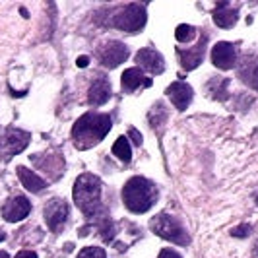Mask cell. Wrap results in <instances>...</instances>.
I'll return each instance as SVG.
<instances>
[{
    "instance_id": "6da1fadb",
    "label": "cell",
    "mask_w": 258,
    "mask_h": 258,
    "mask_svg": "<svg viewBox=\"0 0 258 258\" xmlns=\"http://www.w3.org/2000/svg\"><path fill=\"white\" fill-rule=\"evenodd\" d=\"M111 130V116L101 113H86L72 126V140L80 150L93 148L103 140Z\"/></svg>"
},
{
    "instance_id": "7a4b0ae2",
    "label": "cell",
    "mask_w": 258,
    "mask_h": 258,
    "mask_svg": "<svg viewBox=\"0 0 258 258\" xmlns=\"http://www.w3.org/2000/svg\"><path fill=\"white\" fill-rule=\"evenodd\" d=\"M101 179L91 175V173H84L80 175L74 182V204H76L88 218H95L101 212Z\"/></svg>"
},
{
    "instance_id": "3957f363",
    "label": "cell",
    "mask_w": 258,
    "mask_h": 258,
    "mask_svg": "<svg viewBox=\"0 0 258 258\" xmlns=\"http://www.w3.org/2000/svg\"><path fill=\"white\" fill-rule=\"evenodd\" d=\"M122 200L130 212L144 214L155 204L157 188L154 182L144 179V177H132L122 188Z\"/></svg>"
},
{
    "instance_id": "277c9868",
    "label": "cell",
    "mask_w": 258,
    "mask_h": 258,
    "mask_svg": "<svg viewBox=\"0 0 258 258\" xmlns=\"http://www.w3.org/2000/svg\"><path fill=\"white\" fill-rule=\"evenodd\" d=\"M152 231L171 243H177V245L190 243V237H188L186 229L182 227V223L177 218H173L171 214H157L152 220Z\"/></svg>"
},
{
    "instance_id": "5b68a950",
    "label": "cell",
    "mask_w": 258,
    "mask_h": 258,
    "mask_svg": "<svg viewBox=\"0 0 258 258\" xmlns=\"http://www.w3.org/2000/svg\"><path fill=\"white\" fill-rule=\"evenodd\" d=\"M146 6L142 4H124L120 8V12L115 16V27L122 29V31H128V33H134V31H140L144 26H146Z\"/></svg>"
},
{
    "instance_id": "8992f818",
    "label": "cell",
    "mask_w": 258,
    "mask_h": 258,
    "mask_svg": "<svg viewBox=\"0 0 258 258\" xmlns=\"http://www.w3.org/2000/svg\"><path fill=\"white\" fill-rule=\"evenodd\" d=\"M128 47L120 41H107L97 49V58L99 62L107 68H115L120 62H124L128 58Z\"/></svg>"
},
{
    "instance_id": "52a82bcc",
    "label": "cell",
    "mask_w": 258,
    "mask_h": 258,
    "mask_svg": "<svg viewBox=\"0 0 258 258\" xmlns=\"http://www.w3.org/2000/svg\"><path fill=\"white\" fill-rule=\"evenodd\" d=\"M68 218V204L62 198H52L45 204V221L51 231H60Z\"/></svg>"
},
{
    "instance_id": "ba28073f",
    "label": "cell",
    "mask_w": 258,
    "mask_h": 258,
    "mask_svg": "<svg viewBox=\"0 0 258 258\" xmlns=\"http://www.w3.org/2000/svg\"><path fill=\"white\" fill-rule=\"evenodd\" d=\"M212 62L220 70H231L237 62V52L235 47L227 41H220L212 47Z\"/></svg>"
},
{
    "instance_id": "9c48e42d",
    "label": "cell",
    "mask_w": 258,
    "mask_h": 258,
    "mask_svg": "<svg viewBox=\"0 0 258 258\" xmlns=\"http://www.w3.org/2000/svg\"><path fill=\"white\" fill-rule=\"evenodd\" d=\"M31 212V204L26 196H14L12 200H8L2 208V218L10 223L26 220Z\"/></svg>"
},
{
    "instance_id": "30bf717a",
    "label": "cell",
    "mask_w": 258,
    "mask_h": 258,
    "mask_svg": "<svg viewBox=\"0 0 258 258\" xmlns=\"http://www.w3.org/2000/svg\"><path fill=\"white\" fill-rule=\"evenodd\" d=\"M165 95L173 101V105H175L179 111H186L188 105L192 103L194 91L188 84H184V82H175V84H171L167 90H165Z\"/></svg>"
},
{
    "instance_id": "8fae6325",
    "label": "cell",
    "mask_w": 258,
    "mask_h": 258,
    "mask_svg": "<svg viewBox=\"0 0 258 258\" xmlns=\"http://www.w3.org/2000/svg\"><path fill=\"white\" fill-rule=\"evenodd\" d=\"M136 62L140 66V70L152 72V74H161L165 70V60L155 49H140L136 54Z\"/></svg>"
},
{
    "instance_id": "7c38bea8",
    "label": "cell",
    "mask_w": 258,
    "mask_h": 258,
    "mask_svg": "<svg viewBox=\"0 0 258 258\" xmlns=\"http://www.w3.org/2000/svg\"><path fill=\"white\" fill-rule=\"evenodd\" d=\"M29 132L26 130H20V128H8L6 130V136H4V146L8 150L10 155H16L20 152L26 150V146L29 144Z\"/></svg>"
},
{
    "instance_id": "4fadbf2b",
    "label": "cell",
    "mask_w": 258,
    "mask_h": 258,
    "mask_svg": "<svg viewBox=\"0 0 258 258\" xmlns=\"http://www.w3.org/2000/svg\"><path fill=\"white\" fill-rule=\"evenodd\" d=\"M204 52H206V37H200L198 45L188 49V51H179V60L184 70H194L196 66L202 62L204 58Z\"/></svg>"
},
{
    "instance_id": "5bb4252c",
    "label": "cell",
    "mask_w": 258,
    "mask_h": 258,
    "mask_svg": "<svg viewBox=\"0 0 258 258\" xmlns=\"http://www.w3.org/2000/svg\"><path fill=\"white\" fill-rule=\"evenodd\" d=\"M120 84H122V90L132 93V91L138 90L140 86L150 88V86H152V80L144 76V72L140 70V68H128V70H124V72H122Z\"/></svg>"
},
{
    "instance_id": "9a60e30c",
    "label": "cell",
    "mask_w": 258,
    "mask_h": 258,
    "mask_svg": "<svg viewBox=\"0 0 258 258\" xmlns=\"http://www.w3.org/2000/svg\"><path fill=\"white\" fill-rule=\"evenodd\" d=\"M111 97V84L107 78H97L93 80V84L90 86V91H88V101L91 105H103L109 101Z\"/></svg>"
},
{
    "instance_id": "2e32d148",
    "label": "cell",
    "mask_w": 258,
    "mask_h": 258,
    "mask_svg": "<svg viewBox=\"0 0 258 258\" xmlns=\"http://www.w3.org/2000/svg\"><path fill=\"white\" fill-rule=\"evenodd\" d=\"M239 20V12L235 8H229L227 4H218L214 8V22L223 29H231Z\"/></svg>"
},
{
    "instance_id": "e0dca14e",
    "label": "cell",
    "mask_w": 258,
    "mask_h": 258,
    "mask_svg": "<svg viewBox=\"0 0 258 258\" xmlns=\"http://www.w3.org/2000/svg\"><path fill=\"white\" fill-rule=\"evenodd\" d=\"M18 177H20L22 184L26 186L29 192H39V190H43L47 186L45 179H41L39 175H35L31 169L27 167H18Z\"/></svg>"
},
{
    "instance_id": "ac0fdd59",
    "label": "cell",
    "mask_w": 258,
    "mask_h": 258,
    "mask_svg": "<svg viewBox=\"0 0 258 258\" xmlns=\"http://www.w3.org/2000/svg\"><path fill=\"white\" fill-rule=\"evenodd\" d=\"M113 154H115L120 161H130V157H132V146L128 144V138H126V136L116 138V142L113 144Z\"/></svg>"
},
{
    "instance_id": "d6986e66",
    "label": "cell",
    "mask_w": 258,
    "mask_h": 258,
    "mask_svg": "<svg viewBox=\"0 0 258 258\" xmlns=\"http://www.w3.org/2000/svg\"><path fill=\"white\" fill-rule=\"evenodd\" d=\"M196 29L192 26H186V24H181V26L177 27V31H175V35H177V41H181V43H186V41H190V39L196 37Z\"/></svg>"
},
{
    "instance_id": "ffe728a7",
    "label": "cell",
    "mask_w": 258,
    "mask_h": 258,
    "mask_svg": "<svg viewBox=\"0 0 258 258\" xmlns=\"http://www.w3.org/2000/svg\"><path fill=\"white\" fill-rule=\"evenodd\" d=\"M227 84H229V80H223V78H212L208 88H210V91L214 93V97L221 99L220 90H227Z\"/></svg>"
},
{
    "instance_id": "44dd1931",
    "label": "cell",
    "mask_w": 258,
    "mask_h": 258,
    "mask_svg": "<svg viewBox=\"0 0 258 258\" xmlns=\"http://www.w3.org/2000/svg\"><path fill=\"white\" fill-rule=\"evenodd\" d=\"M78 258H107L105 256V250L101 246H86L80 250Z\"/></svg>"
},
{
    "instance_id": "7402d4cb",
    "label": "cell",
    "mask_w": 258,
    "mask_h": 258,
    "mask_svg": "<svg viewBox=\"0 0 258 258\" xmlns=\"http://www.w3.org/2000/svg\"><path fill=\"white\" fill-rule=\"evenodd\" d=\"M248 233H250V225H241V227H235V229H231L233 237H246Z\"/></svg>"
},
{
    "instance_id": "603a6c76",
    "label": "cell",
    "mask_w": 258,
    "mask_h": 258,
    "mask_svg": "<svg viewBox=\"0 0 258 258\" xmlns=\"http://www.w3.org/2000/svg\"><path fill=\"white\" fill-rule=\"evenodd\" d=\"M159 258H181L173 248H163L161 252H159Z\"/></svg>"
},
{
    "instance_id": "cb8c5ba5",
    "label": "cell",
    "mask_w": 258,
    "mask_h": 258,
    "mask_svg": "<svg viewBox=\"0 0 258 258\" xmlns=\"http://www.w3.org/2000/svg\"><path fill=\"white\" fill-rule=\"evenodd\" d=\"M16 258H37V254H35L33 250H20V252L16 254Z\"/></svg>"
},
{
    "instance_id": "d4e9b609",
    "label": "cell",
    "mask_w": 258,
    "mask_h": 258,
    "mask_svg": "<svg viewBox=\"0 0 258 258\" xmlns=\"http://www.w3.org/2000/svg\"><path fill=\"white\" fill-rule=\"evenodd\" d=\"M130 136L136 140V146H140V144H142V136H140V132H138L136 128H130Z\"/></svg>"
},
{
    "instance_id": "484cf974",
    "label": "cell",
    "mask_w": 258,
    "mask_h": 258,
    "mask_svg": "<svg viewBox=\"0 0 258 258\" xmlns=\"http://www.w3.org/2000/svg\"><path fill=\"white\" fill-rule=\"evenodd\" d=\"M88 62H90V58H88V56H80V58H78V66H86Z\"/></svg>"
},
{
    "instance_id": "4316f807",
    "label": "cell",
    "mask_w": 258,
    "mask_h": 258,
    "mask_svg": "<svg viewBox=\"0 0 258 258\" xmlns=\"http://www.w3.org/2000/svg\"><path fill=\"white\" fill-rule=\"evenodd\" d=\"M0 258H10V254H8V252H4V250H0Z\"/></svg>"
},
{
    "instance_id": "83f0119b",
    "label": "cell",
    "mask_w": 258,
    "mask_h": 258,
    "mask_svg": "<svg viewBox=\"0 0 258 258\" xmlns=\"http://www.w3.org/2000/svg\"><path fill=\"white\" fill-rule=\"evenodd\" d=\"M6 239V235H4V231H0V241H4Z\"/></svg>"
}]
</instances>
